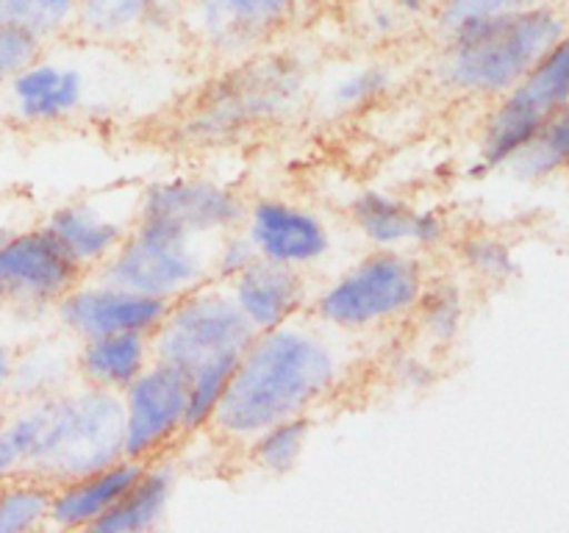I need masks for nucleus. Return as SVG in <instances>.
<instances>
[{
	"label": "nucleus",
	"instance_id": "nucleus-5",
	"mask_svg": "<svg viewBox=\"0 0 569 533\" xmlns=\"http://www.w3.org/2000/svg\"><path fill=\"white\" fill-rule=\"evenodd\" d=\"M303 98V70L289 56H256L220 78L189 109L181 137L194 144L239 139L250 128L281 120Z\"/></svg>",
	"mask_w": 569,
	"mask_h": 533
},
{
	"label": "nucleus",
	"instance_id": "nucleus-24",
	"mask_svg": "<svg viewBox=\"0 0 569 533\" xmlns=\"http://www.w3.org/2000/svg\"><path fill=\"white\" fill-rule=\"evenodd\" d=\"M53 489V483L28 472L0 483V533H28L48 525Z\"/></svg>",
	"mask_w": 569,
	"mask_h": 533
},
{
	"label": "nucleus",
	"instance_id": "nucleus-8",
	"mask_svg": "<svg viewBox=\"0 0 569 533\" xmlns=\"http://www.w3.org/2000/svg\"><path fill=\"white\" fill-rule=\"evenodd\" d=\"M569 98V39L565 37L545 59L526 76L517 92L492 117L483 139V161L503 164L515 159L539 128L548 122L553 109Z\"/></svg>",
	"mask_w": 569,
	"mask_h": 533
},
{
	"label": "nucleus",
	"instance_id": "nucleus-23",
	"mask_svg": "<svg viewBox=\"0 0 569 533\" xmlns=\"http://www.w3.org/2000/svg\"><path fill=\"white\" fill-rule=\"evenodd\" d=\"M67 372H70V359H67L64 350L56 348L53 342L33 344L22 353H14L6 398L20 405L64 392L61 386H64Z\"/></svg>",
	"mask_w": 569,
	"mask_h": 533
},
{
	"label": "nucleus",
	"instance_id": "nucleus-21",
	"mask_svg": "<svg viewBox=\"0 0 569 533\" xmlns=\"http://www.w3.org/2000/svg\"><path fill=\"white\" fill-rule=\"evenodd\" d=\"M183 0H81L78 26L103 39L153 31L181 17Z\"/></svg>",
	"mask_w": 569,
	"mask_h": 533
},
{
	"label": "nucleus",
	"instance_id": "nucleus-13",
	"mask_svg": "<svg viewBox=\"0 0 569 533\" xmlns=\"http://www.w3.org/2000/svg\"><path fill=\"white\" fill-rule=\"evenodd\" d=\"M244 217L239 194L203 178L159 181L139 200V220L176 228L189 237L231 231Z\"/></svg>",
	"mask_w": 569,
	"mask_h": 533
},
{
	"label": "nucleus",
	"instance_id": "nucleus-31",
	"mask_svg": "<svg viewBox=\"0 0 569 533\" xmlns=\"http://www.w3.org/2000/svg\"><path fill=\"white\" fill-rule=\"evenodd\" d=\"M537 3L539 0H437L433 22H437L439 33H448L470 20H487V17L509 14V11H520Z\"/></svg>",
	"mask_w": 569,
	"mask_h": 533
},
{
	"label": "nucleus",
	"instance_id": "nucleus-34",
	"mask_svg": "<svg viewBox=\"0 0 569 533\" xmlns=\"http://www.w3.org/2000/svg\"><path fill=\"white\" fill-rule=\"evenodd\" d=\"M406 26L420 20H433V9H437V0H383Z\"/></svg>",
	"mask_w": 569,
	"mask_h": 533
},
{
	"label": "nucleus",
	"instance_id": "nucleus-30",
	"mask_svg": "<svg viewBox=\"0 0 569 533\" xmlns=\"http://www.w3.org/2000/svg\"><path fill=\"white\" fill-rule=\"evenodd\" d=\"M44 42L17 22L0 20V89L9 87L28 64L42 56Z\"/></svg>",
	"mask_w": 569,
	"mask_h": 533
},
{
	"label": "nucleus",
	"instance_id": "nucleus-19",
	"mask_svg": "<svg viewBox=\"0 0 569 533\" xmlns=\"http://www.w3.org/2000/svg\"><path fill=\"white\" fill-rule=\"evenodd\" d=\"M150 333L122 331L83 339L76 355L78 372L89 386L122 392L150 364Z\"/></svg>",
	"mask_w": 569,
	"mask_h": 533
},
{
	"label": "nucleus",
	"instance_id": "nucleus-29",
	"mask_svg": "<svg viewBox=\"0 0 569 533\" xmlns=\"http://www.w3.org/2000/svg\"><path fill=\"white\" fill-rule=\"evenodd\" d=\"M517 159H520L522 172H528V175L553 170L556 164L569 159V117L545 122L537 137L517 153Z\"/></svg>",
	"mask_w": 569,
	"mask_h": 533
},
{
	"label": "nucleus",
	"instance_id": "nucleus-27",
	"mask_svg": "<svg viewBox=\"0 0 569 533\" xmlns=\"http://www.w3.org/2000/svg\"><path fill=\"white\" fill-rule=\"evenodd\" d=\"M81 0H0V20L17 22L42 42L78 26Z\"/></svg>",
	"mask_w": 569,
	"mask_h": 533
},
{
	"label": "nucleus",
	"instance_id": "nucleus-37",
	"mask_svg": "<svg viewBox=\"0 0 569 533\" xmlns=\"http://www.w3.org/2000/svg\"><path fill=\"white\" fill-rule=\"evenodd\" d=\"M3 416H6V400H0V422H3Z\"/></svg>",
	"mask_w": 569,
	"mask_h": 533
},
{
	"label": "nucleus",
	"instance_id": "nucleus-28",
	"mask_svg": "<svg viewBox=\"0 0 569 533\" xmlns=\"http://www.w3.org/2000/svg\"><path fill=\"white\" fill-rule=\"evenodd\" d=\"M389 83H392V72L381 64H367L353 70L350 76H345L342 81H337L328 94V103L339 114H350V111H359L365 105L376 103L381 94H387Z\"/></svg>",
	"mask_w": 569,
	"mask_h": 533
},
{
	"label": "nucleus",
	"instance_id": "nucleus-38",
	"mask_svg": "<svg viewBox=\"0 0 569 533\" xmlns=\"http://www.w3.org/2000/svg\"><path fill=\"white\" fill-rule=\"evenodd\" d=\"M9 233H11V231H6V228H0V242H3V239L9 237Z\"/></svg>",
	"mask_w": 569,
	"mask_h": 533
},
{
	"label": "nucleus",
	"instance_id": "nucleus-11",
	"mask_svg": "<svg viewBox=\"0 0 569 533\" xmlns=\"http://www.w3.org/2000/svg\"><path fill=\"white\" fill-rule=\"evenodd\" d=\"M189 400V378L172 364L156 361L144 366L128 389H122L126 411V439L122 453L128 459L148 461L164 447L178 431H183V414Z\"/></svg>",
	"mask_w": 569,
	"mask_h": 533
},
{
	"label": "nucleus",
	"instance_id": "nucleus-32",
	"mask_svg": "<svg viewBox=\"0 0 569 533\" xmlns=\"http://www.w3.org/2000/svg\"><path fill=\"white\" fill-rule=\"evenodd\" d=\"M461 259L470 270L487 278H506L515 272V261H511L509 248L492 237H470L461 244Z\"/></svg>",
	"mask_w": 569,
	"mask_h": 533
},
{
	"label": "nucleus",
	"instance_id": "nucleus-12",
	"mask_svg": "<svg viewBox=\"0 0 569 533\" xmlns=\"http://www.w3.org/2000/svg\"><path fill=\"white\" fill-rule=\"evenodd\" d=\"M172 300L150 298V294L131 292L103 281L98 286H72L70 292L56 300V314L61 325L78 336L92 339L106 333L139 331L153 336L156 328L170 311Z\"/></svg>",
	"mask_w": 569,
	"mask_h": 533
},
{
	"label": "nucleus",
	"instance_id": "nucleus-6",
	"mask_svg": "<svg viewBox=\"0 0 569 533\" xmlns=\"http://www.w3.org/2000/svg\"><path fill=\"white\" fill-rule=\"evenodd\" d=\"M422 283L420 261L395 248H381L333 281L320 294L315 311L328 325L359 331L415 311Z\"/></svg>",
	"mask_w": 569,
	"mask_h": 533
},
{
	"label": "nucleus",
	"instance_id": "nucleus-10",
	"mask_svg": "<svg viewBox=\"0 0 569 533\" xmlns=\"http://www.w3.org/2000/svg\"><path fill=\"white\" fill-rule=\"evenodd\" d=\"M78 278L81 266L44 225L11 231L0 242V303L17 309L56 303Z\"/></svg>",
	"mask_w": 569,
	"mask_h": 533
},
{
	"label": "nucleus",
	"instance_id": "nucleus-26",
	"mask_svg": "<svg viewBox=\"0 0 569 533\" xmlns=\"http://www.w3.org/2000/svg\"><path fill=\"white\" fill-rule=\"evenodd\" d=\"M420 325L437 344L453 342L465 320V298L459 283L450 278H433L422 283V292L415 303Z\"/></svg>",
	"mask_w": 569,
	"mask_h": 533
},
{
	"label": "nucleus",
	"instance_id": "nucleus-33",
	"mask_svg": "<svg viewBox=\"0 0 569 533\" xmlns=\"http://www.w3.org/2000/svg\"><path fill=\"white\" fill-rule=\"evenodd\" d=\"M253 259H256V250H253V244H250L248 233H242V237H239V233H233V237H228L226 242L220 244V250H217L214 266L222 278H233L239 270H244V266H248Z\"/></svg>",
	"mask_w": 569,
	"mask_h": 533
},
{
	"label": "nucleus",
	"instance_id": "nucleus-20",
	"mask_svg": "<svg viewBox=\"0 0 569 533\" xmlns=\"http://www.w3.org/2000/svg\"><path fill=\"white\" fill-rule=\"evenodd\" d=\"M78 266L106 261L126 239V228L89 203H70L56 209L44 222Z\"/></svg>",
	"mask_w": 569,
	"mask_h": 533
},
{
	"label": "nucleus",
	"instance_id": "nucleus-9",
	"mask_svg": "<svg viewBox=\"0 0 569 533\" xmlns=\"http://www.w3.org/2000/svg\"><path fill=\"white\" fill-rule=\"evenodd\" d=\"M303 3L306 0H183L181 20L211 53L244 59L278 37Z\"/></svg>",
	"mask_w": 569,
	"mask_h": 533
},
{
	"label": "nucleus",
	"instance_id": "nucleus-35",
	"mask_svg": "<svg viewBox=\"0 0 569 533\" xmlns=\"http://www.w3.org/2000/svg\"><path fill=\"white\" fill-rule=\"evenodd\" d=\"M398 381L406 383L409 389H422L426 383L433 381V372L428 370L426 361L403 359V364H400V370H398Z\"/></svg>",
	"mask_w": 569,
	"mask_h": 533
},
{
	"label": "nucleus",
	"instance_id": "nucleus-15",
	"mask_svg": "<svg viewBox=\"0 0 569 533\" xmlns=\"http://www.w3.org/2000/svg\"><path fill=\"white\" fill-rule=\"evenodd\" d=\"M306 294L300 266L256 255L244 270L231 278V298L256 333L272 331L295 316Z\"/></svg>",
	"mask_w": 569,
	"mask_h": 533
},
{
	"label": "nucleus",
	"instance_id": "nucleus-17",
	"mask_svg": "<svg viewBox=\"0 0 569 533\" xmlns=\"http://www.w3.org/2000/svg\"><path fill=\"white\" fill-rule=\"evenodd\" d=\"M353 222L370 242L381 248H398L403 242H415L420 248L445 239V220L433 211L411 209L403 200L383 192H361L350 205Z\"/></svg>",
	"mask_w": 569,
	"mask_h": 533
},
{
	"label": "nucleus",
	"instance_id": "nucleus-7",
	"mask_svg": "<svg viewBox=\"0 0 569 533\" xmlns=\"http://www.w3.org/2000/svg\"><path fill=\"white\" fill-rule=\"evenodd\" d=\"M194 239L176 228L139 220L106 259L103 281L150 298H181L198 286L206 272Z\"/></svg>",
	"mask_w": 569,
	"mask_h": 533
},
{
	"label": "nucleus",
	"instance_id": "nucleus-2",
	"mask_svg": "<svg viewBox=\"0 0 569 533\" xmlns=\"http://www.w3.org/2000/svg\"><path fill=\"white\" fill-rule=\"evenodd\" d=\"M26 442V470L48 483H64L103 470L122 455L126 411L120 392L87 386L59 392L9 411Z\"/></svg>",
	"mask_w": 569,
	"mask_h": 533
},
{
	"label": "nucleus",
	"instance_id": "nucleus-22",
	"mask_svg": "<svg viewBox=\"0 0 569 533\" xmlns=\"http://www.w3.org/2000/svg\"><path fill=\"white\" fill-rule=\"evenodd\" d=\"M172 497V475L161 466H144L142 475L126 494L94 522L89 531L98 533H142L153 531L167 514Z\"/></svg>",
	"mask_w": 569,
	"mask_h": 533
},
{
	"label": "nucleus",
	"instance_id": "nucleus-4",
	"mask_svg": "<svg viewBox=\"0 0 569 533\" xmlns=\"http://www.w3.org/2000/svg\"><path fill=\"white\" fill-rule=\"evenodd\" d=\"M442 76L461 92H500L526 78L565 39V20L550 6L470 20L442 33Z\"/></svg>",
	"mask_w": 569,
	"mask_h": 533
},
{
	"label": "nucleus",
	"instance_id": "nucleus-1",
	"mask_svg": "<svg viewBox=\"0 0 569 533\" xmlns=\"http://www.w3.org/2000/svg\"><path fill=\"white\" fill-rule=\"evenodd\" d=\"M339 378L337 353L315 331L289 322L256 333L239 359L211 425L233 439H253L264 428L306 414Z\"/></svg>",
	"mask_w": 569,
	"mask_h": 533
},
{
	"label": "nucleus",
	"instance_id": "nucleus-25",
	"mask_svg": "<svg viewBox=\"0 0 569 533\" xmlns=\"http://www.w3.org/2000/svg\"><path fill=\"white\" fill-rule=\"evenodd\" d=\"M311 436V420L306 414L287 416L276 425L264 428L250 439V459L259 470L272 475H287L298 466Z\"/></svg>",
	"mask_w": 569,
	"mask_h": 533
},
{
	"label": "nucleus",
	"instance_id": "nucleus-18",
	"mask_svg": "<svg viewBox=\"0 0 569 533\" xmlns=\"http://www.w3.org/2000/svg\"><path fill=\"white\" fill-rule=\"evenodd\" d=\"M11 109L26 122H56L83 98V78L76 67L42 61L39 56L9 83Z\"/></svg>",
	"mask_w": 569,
	"mask_h": 533
},
{
	"label": "nucleus",
	"instance_id": "nucleus-3",
	"mask_svg": "<svg viewBox=\"0 0 569 533\" xmlns=\"http://www.w3.org/2000/svg\"><path fill=\"white\" fill-rule=\"evenodd\" d=\"M253 339L256 328L233 298L192 289L172 300L150 344L156 361L172 364L189 378L183 431H198L211 422L239 359Z\"/></svg>",
	"mask_w": 569,
	"mask_h": 533
},
{
	"label": "nucleus",
	"instance_id": "nucleus-36",
	"mask_svg": "<svg viewBox=\"0 0 569 533\" xmlns=\"http://www.w3.org/2000/svg\"><path fill=\"white\" fill-rule=\"evenodd\" d=\"M11 364H14V350L0 342V400H6V386L11 378Z\"/></svg>",
	"mask_w": 569,
	"mask_h": 533
},
{
	"label": "nucleus",
	"instance_id": "nucleus-16",
	"mask_svg": "<svg viewBox=\"0 0 569 533\" xmlns=\"http://www.w3.org/2000/svg\"><path fill=\"white\" fill-rule=\"evenodd\" d=\"M144 466H148V461L122 455L120 461L103 466V470L56 483L48 525L61 527V531L92 527L131 489V483L142 475Z\"/></svg>",
	"mask_w": 569,
	"mask_h": 533
},
{
	"label": "nucleus",
	"instance_id": "nucleus-14",
	"mask_svg": "<svg viewBox=\"0 0 569 533\" xmlns=\"http://www.w3.org/2000/svg\"><path fill=\"white\" fill-rule=\"evenodd\" d=\"M244 233L256 255L289 266L315 264L331 250V233L320 217L283 200H259L248 211Z\"/></svg>",
	"mask_w": 569,
	"mask_h": 533
}]
</instances>
